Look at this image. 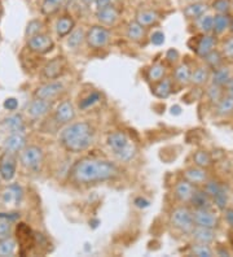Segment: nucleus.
<instances>
[{
  "mask_svg": "<svg viewBox=\"0 0 233 257\" xmlns=\"http://www.w3.org/2000/svg\"><path fill=\"white\" fill-rule=\"evenodd\" d=\"M73 179L79 185H97L113 181L121 174L117 164L103 159H83L73 168Z\"/></svg>",
  "mask_w": 233,
  "mask_h": 257,
  "instance_id": "obj_1",
  "label": "nucleus"
},
{
  "mask_svg": "<svg viewBox=\"0 0 233 257\" xmlns=\"http://www.w3.org/2000/svg\"><path fill=\"white\" fill-rule=\"evenodd\" d=\"M59 141L68 152L81 154L93 145L95 128L87 121L70 122L60 132Z\"/></svg>",
  "mask_w": 233,
  "mask_h": 257,
  "instance_id": "obj_2",
  "label": "nucleus"
},
{
  "mask_svg": "<svg viewBox=\"0 0 233 257\" xmlns=\"http://www.w3.org/2000/svg\"><path fill=\"white\" fill-rule=\"evenodd\" d=\"M106 145L112 150L117 160L121 163H131L137 154L136 146L131 142L128 135L123 132L110 133L106 139Z\"/></svg>",
  "mask_w": 233,
  "mask_h": 257,
  "instance_id": "obj_3",
  "label": "nucleus"
},
{
  "mask_svg": "<svg viewBox=\"0 0 233 257\" xmlns=\"http://www.w3.org/2000/svg\"><path fill=\"white\" fill-rule=\"evenodd\" d=\"M20 161L22 166L29 170H37L41 169L44 161V152L41 147L38 146H26L24 150L20 152Z\"/></svg>",
  "mask_w": 233,
  "mask_h": 257,
  "instance_id": "obj_4",
  "label": "nucleus"
},
{
  "mask_svg": "<svg viewBox=\"0 0 233 257\" xmlns=\"http://www.w3.org/2000/svg\"><path fill=\"white\" fill-rule=\"evenodd\" d=\"M64 92H65V86H64V83L57 81V79H53V81H48L46 83H43V85L38 86L34 91V97L46 101H52L53 103Z\"/></svg>",
  "mask_w": 233,
  "mask_h": 257,
  "instance_id": "obj_5",
  "label": "nucleus"
},
{
  "mask_svg": "<svg viewBox=\"0 0 233 257\" xmlns=\"http://www.w3.org/2000/svg\"><path fill=\"white\" fill-rule=\"evenodd\" d=\"M86 42L93 50L105 48L110 42V32L103 25H95L86 33Z\"/></svg>",
  "mask_w": 233,
  "mask_h": 257,
  "instance_id": "obj_6",
  "label": "nucleus"
},
{
  "mask_svg": "<svg viewBox=\"0 0 233 257\" xmlns=\"http://www.w3.org/2000/svg\"><path fill=\"white\" fill-rule=\"evenodd\" d=\"M170 222L175 229L180 230L184 234H190L192 229L194 227L192 212L185 207H179L174 209V212L171 213Z\"/></svg>",
  "mask_w": 233,
  "mask_h": 257,
  "instance_id": "obj_7",
  "label": "nucleus"
},
{
  "mask_svg": "<svg viewBox=\"0 0 233 257\" xmlns=\"http://www.w3.org/2000/svg\"><path fill=\"white\" fill-rule=\"evenodd\" d=\"M28 47L34 54L46 55L53 50L55 42L51 38V35L39 33V34L34 35V37L28 38Z\"/></svg>",
  "mask_w": 233,
  "mask_h": 257,
  "instance_id": "obj_8",
  "label": "nucleus"
},
{
  "mask_svg": "<svg viewBox=\"0 0 233 257\" xmlns=\"http://www.w3.org/2000/svg\"><path fill=\"white\" fill-rule=\"evenodd\" d=\"M75 116H77V112H75L74 105H73L72 101L69 100H64L59 103L55 110H53V121L57 125H68V123L74 121Z\"/></svg>",
  "mask_w": 233,
  "mask_h": 257,
  "instance_id": "obj_9",
  "label": "nucleus"
},
{
  "mask_svg": "<svg viewBox=\"0 0 233 257\" xmlns=\"http://www.w3.org/2000/svg\"><path fill=\"white\" fill-rule=\"evenodd\" d=\"M66 63L64 57L57 56L53 57L52 60H50L46 65L43 66L42 69V75L43 78L48 79V81H53V79H59L64 72H65Z\"/></svg>",
  "mask_w": 233,
  "mask_h": 257,
  "instance_id": "obj_10",
  "label": "nucleus"
},
{
  "mask_svg": "<svg viewBox=\"0 0 233 257\" xmlns=\"http://www.w3.org/2000/svg\"><path fill=\"white\" fill-rule=\"evenodd\" d=\"M52 109H53L52 101H46V100H42V99H37V97H34V100H31L30 103L26 105V114L33 119H39L46 117Z\"/></svg>",
  "mask_w": 233,
  "mask_h": 257,
  "instance_id": "obj_11",
  "label": "nucleus"
},
{
  "mask_svg": "<svg viewBox=\"0 0 233 257\" xmlns=\"http://www.w3.org/2000/svg\"><path fill=\"white\" fill-rule=\"evenodd\" d=\"M16 169H17V160L15 154H11L8 151L3 152L0 156V176L4 181L10 182L15 178Z\"/></svg>",
  "mask_w": 233,
  "mask_h": 257,
  "instance_id": "obj_12",
  "label": "nucleus"
},
{
  "mask_svg": "<svg viewBox=\"0 0 233 257\" xmlns=\"http://www.w3.org/2000/svg\"><path fill=\"white\" fill-rule=\"evenodd\" d=\"M194 226H202L208 229H215L217 225V217L210 209H194L192 212Z\"/></svg>",
  "mask_w": 233,
  "mask_h": 257,
  "instance_id": "obj_13",
  "label": "nucleus"
},
{
  "mask_svg": "<svg viewBox=\"0 0 233 257\" xmlns=\"http://www.w3.org/2000/svg\"><path fill=\"white\" fill-rule=\"evenodd\" d=\"M26 146H28V139L24 135V133H12V134H10V137L4 139L3 143L4 150L11 152V154L21 152Z\"/></svg>",
  "mask_w": 233,
  "mask_h": 257,
  "instance_id": "obj_14",
  "label": "nucleus"
},
{
  "mask_svg": "<svg viewBox=\"0 0 233 257\" xmlns=\"http://www.w3.org/2000/svg\"><path fill=\"white\" fill-rule=\"evenodd\" d=\"M96 19L103 26H114L119 20V11L110 4L106 8L96 11Z\"/></svg>",
  "mask_w": 233,
  "mask_h": 257,
  "instance_id": "obj_15",
  "label": "nucleus"
},
{
  "mask_svg": "<svg viewBox=\"0 0 233 257\" xmlns=\"http://www.w3.org/2000/svg\"><path fill=\"white\" fill-rule=\"evenodd\" d=\"M2 126L8 133H24L26 130V123L24 117L20 113H13L11 116L6 117L2 122Z\"/></svg>",
  "mask_w": 233,
  "mask_h": 257,
  "instance_id": "obj_16",
  "label": "nucleus"
},
{
  "mask_svg": "<svg viewBox=\"0 0 233 257\" xmlns=\"http://www.w3.org/2000/svg\"><path fill=\"white\" fill-rule=\"evenodd\" d=\"M190 235L196 243H202V244H210L215 240L214 229L202 227V226H194L190 231Z\"/></svg>",
  "mask_w": 233,
  "mask_h": 257,
  "instance_id": "obj_17",
  "label": "nucleus"
},
{
  "mask_svg": "<svg viewBox=\"0 0 233 257\" xmlns=\"http://www.w3.org/2000/svg\"><path fill=\"white\" fill-rule=\"evenodd\" d=\"M189 201L196 209H210L212 205L211 196L205 190H194Z\"/></svg>",
  "mask_w": 233,
  "mask_h": 257,
  "instance_id": "obj_18",
  "label": "nucleus"
},
{
  "mask_svg": "<svg viewBox=\"0 0 233 257\" xmlns=\"http://www.w3.org/2000/svg\"><path fill=\"white\" fill-rule=\"evenodd\" d=\"M193 191H194V187L190 182H188L186 179L184 181H179L175 186V196H176L177 200H180L181 203H186L189 201L192 198Z\"/></svg>",
  "mask_w": 233,
  "mask_h": 257,
  "instance_id": "obj_19",
  "label": "nucleus"
},
{
  "mask_svg": "<svg viewBox=\"0 0 233 257\" xmlns=\"http://www.w3.org/2000/svg\"><path fill=\"white\" fill-rule=\"evenodd\" d=\"M22 199V190L20 186L12 185L8 188H6V191L2 195V200H3L4 205H17Z\"/></svg>",
  "mask_w": 233,
  "mask_h": 257,
  "instance_id": "obj_20",
  "label": "nucleus"
},
{
  "mask_svg": "<svg viewBox=\"0 0 233 257\" xmlns=\"http://www.w3.org/2000/svg\"><path fill=\"white\" fill-rule=\"evenodd\" d=\"M74 28H75V22L70 16L60 17V19L56 21V25H55L56 34L59 38L68 37V35L74 30Z\"/></svg>",
  "mask_w": 233,
  "mask_h": 257,
  "instance_id": "obj_21",
  "label": "nucleus"
},
{
  "mask_svg": "<svg viewBox=\"0 0 233 257\" xmlns=\"http://www.w3.org/2000/svg\"><path fill=\"white\" fill-rule=\"evenodd\" d=\"M159 13L152 10H144L139 11L136 13V21L144 28H149V26L155 25L159 21Z\"/></svg>",
  "mask_w": 233,
  "mask_h": 257,
  "instance_id": "obj_22",
  "label": "nucleus"
},
{
  "mask_svg": "<svg viewBox=\"0 0 233 257\" xmlns=\"http://www.w3.org/2000/svg\"><path fill=\"white\" fill-rule=\"evenodd\" d=\"M208 7L206 6L205 3H199V2H193L192 4L189 6H186L185 8L183 10L184 16L186 19H192V20H197L198 17L203 16L206 12H207Z\"/></svg>",
  "mask_w": 233,
  "mask_h": 257,
  "instance_id": "obj_23",
  "label": "nucleus"
},
{
  "mask_svg": "<svg viewBox=\"0 0 233 257\" xmlns=\"http://www.w3.org/2000/svg\"><path fill=\"white\" fill-rule=\"evenodd\" d=\"M230 78H232V74H230L229 68L228 66H219L212 72L211 85H216L221 87V86L227 85Z\"/></svg>",
  "mask_w": 233,
  "mask_h": 257,
  "instance_id": "obj_24",
  "label": "nucleus"
},
{
  "mask_svg": "<svg viewBox=\"0 0 233 257\" xmlns=\"http://www.w3.org/2000/svg\"><path fill=\"white\" fill-rule=\"evenodd\" d=\"M84 42H86V32H84L83 29H75V30H73L68 35L66 46L69 47V50L77 51L78 48H81V46Z\"/></svg>",
  "mask_w": 233,
  "mask_h": 257,
  "instance_id": "obj_25",
  "label": "nucleus"
},
{
  "mask_svg": "<svg viewBox=\"0 0 233 257\" xmlns=\"http://www.w3.org/2000/svg\"><path fill=\"white\" fill-rule=\"evenodd\" d=\"M184 176H185L186 181L192 185H201V183H205L207 181V174H206L205 169L199 168V166L188 169L184 173Z\"/></svg>",
  "mask_w": 233,
  "mask_h": 257,
  "instance_id": "obj_26",
  "label": "nucleus"
},
{
  "mask_svg": "<svg viewBox=\"0 0 233 257\" xmlns=\"http://www.w3.org/2000/svg\"><path fill=\"white\" fill-rule=\"evenodd\" d=\"M215 47V38L210 34H205L197 43L196 52L199 57H205Z\"/></svg>",
  "mask_w": 233,
  "mask_h": 257,
  "instance_id": "obj_27",
  "label": "nucleus"
},
{
  "mask_svg": "<svg viewBox=\"0 0 233 257\" xmlns=\"http://www.w3.org/2000/svg\"><path fill=\"white\" fill-rule=\"evenodd\" d=\"M157 85L153 87V94L154 96L159 97V99H166V97L170 96V94L172 92V81L170 78H163L161 81L155 82Z\"/></svg>",
  "mask_w": 233,
  "mask_h": 257,
  "instance_id": "obj_28",
  "label": "nucleus"
},
{
  "mask_svg": "<svg viewBox=\"0 0 233 257\" xmlns=\"http://www.w3.org/2000/svg\"><path fill=\"white\" fill-rule=\"evenodd\" d=\"M126 37L131 42L143 41V38L145 37V28L140 25L137 21L130 22L127 25V30H126Z\"/></svg>",
  "mask_w": 233,
  "mask_h": 257,
  "instance_id": "obj_29",
  "label": "nucleus"
},
{
  "mask_svg": "<svg viewBox=\"0 0 233 257\" xmlns=\"http://www.w3.org/2000/svg\"><path fill=\"white\" fill-rule=\"evenodd\" d=\"M216 105V114L220 117H228L233 113V97L224 96L217 101Z\"/></svg>",
  "mask_w": 233,
  "mask_h": 257,
  "instance_id": "obj_30",
  "label": "nucleus"
},
{
  "mask_svg": "<svg viewBox=\"0 0 233 257\" xmlns=\"http://www.w3.org/2000/svg\"><path fill=\"white\" fill-rule=\"evenodd\" d=\"M190 74H192V72H190L189 66L186 65V64H180L174 72L175 81L179 85H188V83H190Z\"/></svg>",
  "mask_w": 233,
  "mask_h": 257,
  "instance_id": "obj_31",
  "label": "nucleus"
},
{
  "mask_svg": "<svg viewBox=\"0 0 233 257\" xmlns=\"http://www.w3.org/2000/svg\"><path fill=\"white\" fill-rule=\"evenodd\" d=\"M229 22L230 17L227 15H221V13H217L216 16L214 17V28H212V32L215 34H223L227 29H229Z\"/></svg>",
  "mask_w": 233,
  "mask_h": 257,
  "instance_id": "obj_32",
  "label": "nucleus"
},
{
  "mask_svg": "<svg viewBox=\"0 0 233 257\" xmlns=\"http://www.w3.org/2000/svg\"><path fill=\"white\" fill-rule=\"evenodd\" d=\"M15 217L0 214V240L10 238L12 235V221Z\"/></svg>",
  "mask_w": 233,
  "mask_h": 257,
  "instance_id": "obj_33",
  "label": "nucleus"
},
{
  "mask_svg": "<svg viewBox=\"0 0 233 257\" xmlns=\"http://www.w3.org/2000/svg\"><path fill=\"white\" fill-rule=\"evenodd\" d=\"M208 78H210L208 70L201 66V68H197L194 72H192V74H190V83L196 86H202L208 81Z\"/></svg>",
  "mask_w": 233,
  "mask_h": 257,
  "instance_id": "obj_34",
  "label": "nucleus"
},
{
  "mask_svg": "<svg viewBox=\"0 0 233 257\" xmlns=\"http://www.w3.org/2000/svg\"><path fill=\"white\" fill-rule=\"evenodd\" d=\"M16 249H17V244H16V240L10 238L3 239L0 240V257H8L13 256L16 253Z\"/></svg>",
  "mask_w": 233,
  "mask_h": 257,
  "instance_id": "obj_35",
  "label": "nucleus"
},
{
  "mask_svg": "<svg viewBox=\"0 0 233 257\" xmlns=\"http://www.w3.org/2000/svg\"><path fill=\"white\" fill-rule=\"evenodd\" d=\"M166 74V68L165 65H162V64H154L149 68L148 70V79L150 82H158L161 81Z\"/></svg>",
  "mask_w": 233,
  "mask_h": 257,
  "instance_id": "obj_36",
  "label": "nucleus"
},
{
  "mask_svg": "<svg viewBox=\"0 0 233 257\" xmlns=\"http://www.w3.org/2000/svg\"><path fill=\"white\" fill-rule=\"evenodd\" d=\"M197 26H198L202 33L210 34L212 32V28H214V17L210 16V15H203V16L198 17L197 19Z\"/></svg>",
  "mask_w": 233,
  "mask_h": 257,
  "instance_id": "obj_37",
  "label": "nucleus"
},
{
  "mask_svg": "<svg viewBox=\"0 0 233 257\" xmlns=\"http://www.w3.org/2000/svg\"><path fill=\"white\" fill-rule=\"evenodd\" d=\"M193 161H194V164H196L197 166L205 169V168L211 165L212 160L208 152H206V151H197L196 154H194V156H193Z\"/></svg>",
  "mask_w": 233,
  "mask_h": 257,
  "instance_id": "obj_38",
  "label": "nucleus"
},
{
  "mask_svg": "<svg viewBox=\"0 0 233 257\" xmlns=\"http://www.w3.org/2000/svg\"><path fill=\"white\" fill-rule=\"evenodd\" d=\"M203 59L206 60L207 65L211 66L212 69H216V68L221 66V64H223V56L220 55V52H217L215 50H212L210 54L206 55Z\"/></svg>",
  "mask_w": 233,
  "mask_h": 257,
  "instance_id": "obj_39",
  "label": "nucleus"
},
{
  "mask_svg": "<svg viewBox=\"0 0 233 257\" xmlns=\"http://www.w3.org/2000/svg\"><path fill=\"white\" fill-rule=\"evenodd\" d=\"M42 30H43V22L41 20H31L28 24V26H26L25 35L26 38L34 37V35L42 33Z\"/></svg>",
  "mask_w": 233,
  "mask_h": 257,
  "instance_id": "obj_40",
  "label": "nucleus"
},
{
  "mask_svg": "<svg viewBox=\"0 0 233 257\" xmlns=\"http://www.w3.org/2000/svg\"><path fill=\"white\" fill-rule=\"evenodd\" d=\"M212 200H214V204L216 205L217 208L220 210L225 209L227 207V203H228V194L225 191V188L221 187V190L217 192L215 196H212Z\"/></svg>",
  "mask_w": 233,
  "mask_h": 257,
  "instance_id": "obj_41",
  "label": "nucleus"
},
{
  "mask_svg": "<svg viewBox=\"0 0 233 257\" xmlns=\"http://www.w3.org/2000/svg\"><path fill=\"white\" fill-rule=\"evenodd\" d=\"M192 253L198 257H211L212 251L208 244H202V243H196L192 247Z\"/></svg>",
  "mask_w": 233,
  "mask_h": 257,
  "instance_id": "obj_42",
  "label": "nucleus"
},
{
  "mask_svg": "<svg viewBox=\"0 0 233 257\" xmlns=\"http://www.w3.org/2000/svg\"><path fill=\"white\" fill-rule=\"evenodd\" d=\"M60 8H61V6H59V4L52 2V0H43V2H42L41 10L44 15H47V16H51V15L57 13L60 11Z\"/></svg>",
  "mask_w": 233,
  "mask_h": 257,
  "instance_id": "obj_43",
  "label": "nucleus"
},
{
  "mask_svg": "<svg viewBox=\"0 0 233 257\" xmlns=\"http://www.w3.org/2000/svg\"><path fill=\"white\" fill-rule=\"evenodd\" d=\"M207 97L210 99L211 103H217L223 97V92H221L220 86L211 85L207 88Z\"/></svg>",
  "mask_w": 233,
  "mask_h": 257,
  "instance_id": "obj_44",
  "label": "nucleus"
},
{
  "mask_svg": "<svg viewBox=\"0 0 233 257\" xmlns=\"http://www.w3.org/2000/svg\"><path fill=\"white\" fill-rule=\"evenodd\" d=\"M212 8L216 13L227 15L230 10V2L229 0H215L212 3Z\"/></svg>",
  "mask_w": 233,
  "mask_h": 257,
  "instance_id": "obj_45",
  "label": "nucleus"
},
{
  "mask_svg": "<svg viewBox=\"0 0 233 257\" xmlns=\"http://www.w3.org/2000/svg\"><path fill=\"white\" fill-rule=\"evenodd\" d=\"M100 97L101 96H100L99 92H92V94L88 95L86 99H83V100L79 103V108H81V109H88L90 107H92L93 104H96L97 101L100 100Z\"/></svg>",
  "mask_w": 233,
  "mask_h": 257,
  "instance_id": "obj_46",
  "label": "nucleus"
},
{
  "mask_svg": "<svg viewBox=\"0 0 233 257\" xmlns=\"http://www.w3.org/2000/svg\"><path fill=\"white\" fill-rule=\"evenodd\" d=\"M221 187H223V186H221L220 183L215 182V181H210V182L206 183L205 191L207 192V194L210 195V196H211V199H212V196H215V195H216L217 192L220 191Z\"/></svg>",
  "mask_w": 233,
  "mask_h": 257,
  "instance_id": "obj_47",
  "label": "nucleus"
},
{
  "mask_svg": "<svg viewBox=\"0 0 233 257\" xmlns=\"http://www.w3.org/2000/svg\"><path fill=\"white\" fill-rule=\"evenodd\" d=\"M223 54L227 59L233 60V37L228 38L223 43Z\"/></svg>",
  "mask_w": 233,
  "mask_h": 257,
  "instance_id": "obj_48",
  "label": "nucleus"
},
{
  "mask_svg": "<svg viewBox=\"0 0 233 257\" xmlns=\"http://www.w3.org/2000/svg\"><path fill=\"white\" fill-rule=\"evenodd\" d=\"M150 42H152L154 46H161V44L165 43V34L162 32H154L150 35Z\"/></svg>",
  "mask_w": 233,
  "mask_h": 257,
  "instance_id": "obj_49",
  "label": "nucleus"
},
{
  "mask_svg": "<svg viewBox=\"0 0 233 257\" xmlns=\"http://www.w3.org/2000/svg\"><path fill=\"white\" fill-rule=\"evenodd\" d=\"M17 107H19V101L16 100L15 97H10V99H7V100L4 101V108H6V109L16 110Z\"/></svg>",
  "mask_w": 233,
  "mask_h": 257,
  "instance_id": "obj_50",
  "label": "nucleus"
},
{
  "mask_svg": "<svg viewBox=\"0 0 233 257\" xmlns=\"http://www.w3.org/2000/svg\"><path fill=\"white\" fill-rule=\"evenodd\" d=\"M166 59L170 61V63H175L177 59H179V52L174 48H171V50L167 51V54H166Z\"/></svg>",
  "mask_w": 233,
  "mask_h": 257,
  "instance_id": "obj_51",
  "label": "nucleus"
},
{
  "mask_svg": "<svg viewBox=\"0 0 233 257\" xmlns=\"http://www.w3.org/2000/svg\"><path fill=\"white\" fill-rule=\"evenodd\" d=\"M112 4V0H96L95 2V6H96V11L103 10V8H106Z\"/></svg>",
  "mask_w": 233,
  "mask_h": 257,
  "instance_id": "obj_52",
  "label": "nucleus"
},
{
  "mask_svg": "<svg viewBox=\"0 0 233 257\" xmlns=\"http://www.w3.org/2000/svg\"><path fill=\"white\" fill-rule=\"evenodd\" d=\"M135 204H136L137 207L139 208H146L149 207V201L145 200V199L143 198H137L136 200H135Z\"/></svg>",
  "mask_w": 233,
  "mask_h": 257,
  "instance_id": "obj_53",
  "label": "nucleus"
},
{
  "mask_svg": "<svg viewBox=\"0 0 233 257\" xmlns=\"http://www.w3.org/2000/svg\"><path fill=\"white\" fill-rule=\"evenodd\" d=\"M224 210H225V209H224ZM225 220H227L228 225H230L233 227V209L225 210Z\"/></svg>",
  "mask_w": 233,
  "mask_h": 257,
  "instance_id": "obj_54",
  "label": "nucleus"
},
{
  "mask_svg": "<svg viewBox=\"0 0 233 257\" xmlns=\"http://www.w3.org/2000/svg\"><path fill=\"white\" fill-rule=\"evenodd\" d=\"M172 114H180V112H181V109H180V107H177V105H175V107H172Z\"/></svg>",
  "mask_w": 233,
  "mask_h": 257,
  "instance_id": "obj_55",
  "label": "nucleus"
},
{
  "mask_svg": "<svg viewBox=\"0 0 233 257\" xmlns=\"http://www.w3.org/2000/svg\"><path fill=\"white\" fill-rule=\"evenodd\" d=\"M95 2L96 0H83V3L87 4V6H92V4H95Z\"/></svg>",
  "mask_w": 233,
  "mask_h": 257,
  "instance_id": "obj_56",
  "label": "nucleus"
},
{
  "mask_svg": "<svg viewBox=\"0 0 233 257\" xmlns=\"http://www.w3.org/2000/svg\"><path fill=\"white\" fill-rule=\"evenodd\" d=\"M52 2H55V3H57V4H59V6H62V4L65 3L66 0H52Z\"/></svg>",
  "mask_w": 233,
  "mask_h": 257,
  "instance_id": "obj_57",
  "label": "nucleus"
},
{
  "mask_svg": "<svg viewBox=\"0 0 233 257\" xmlns=\"http://www.w3.org/2000/svg\"><path fill=\"white\" fill-rule=\"evenodd\" d=\"M229 30L233 33V19H230V22H229Z\"/></svg>",
  "mask_w": 233,
  "mask_h": 257,
  "instance_id": "obj_58",
  "label": "nucleus"
},
{
  "mask_svg": "<svg viewBox=\"0 0 233 257\" xmlns=\"http://www.w3.org/2000/svg\"><path fill=\"white\" fill-rule=\"evenodd\" d=\"M228 95L233 97V88H229V91H228Z\"/></svg>",
  "mask_w": 233,
  "mask_h": 257,
  "instance_id": "obj_59",
  "label": "nucleus"
},
{
  "mask_svg": "<svg viewBox=\"0 0 233 257\" xmlns=\"http://www.w3.org/2000/svg\"><path fill=\"white\" fill-rule=\"evenodd\" d=\"M185 2H190V3H193V2H197V0H185Z\"/></svg>",
  "mask_w": 233,
  "mask_h": 257,
  "instance_id": "obj_60",
  "label": "nucleus"
}]
</instances>
